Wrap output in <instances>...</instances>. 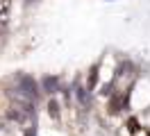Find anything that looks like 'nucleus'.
<instances>
[{"instance_id": "nucleus-1", "label": "nucleus", "mask_w": 150, "mask_h": 136, "mask_svg": "<svg viewBox=\"0 0 150 136\" xmlns=\"http://www.w3.org/2000/svg\"><path fill=\"white\" fill-rule=\"evenodd\" d=\"M127 132H130V136H150V129L143 127L137 118H130V120H127Z\"/></svg>"}, {"instance_id": "nucleus-2", "label": "nucleus", "mask_w": 150, "mask_h": 136, "mask_svg": "<svg viewBox=\"0 0 150 136\" xmlns=\"http://www.w3.org/2000/svg\"><path fill=\"white\" fill-rule=\"evenodd\" d=\"M9 7H11L9 0H0V25L7 23V18H9Z\"/></svg>"}]
</instances>
